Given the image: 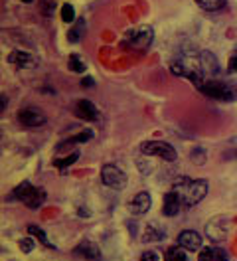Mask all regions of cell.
Returning a JSON list of instances; mask_svg holds the SVG:
<instances>
[{
	"instance_id": "cell-30",
	"label": "cell",
	"mask_w": 237,
	"mask_h": 261,
	"mask_svg": "<svg viewBox=\"0 0 237 261\" xmlns=\"http://www.w3.org/2000/svg\"><path fill=\"white\" fill-rule=\"evenodd\" d=\"M229 69H231L233 73H237V54L229 58Z\"/></svg>"
},
{
	"instance_id": "cell-25",
	"label": "cell",
	"mask_w": 237,
	"mask_h": 261,
	"mask_svg": "<svg viewBox=\"0 0 237 261\" xmlns=\"http://www.w3.org/2000/svg\"><path fill=\"white\" fill-rule=\"evenodd\" d=\"M53 8H55L53 0H40V10H42V14L51 16V14H53Z\"/></svg>"
},
{
	"instance_id": "cell-18",
	"label": "cell",
	"mask_w": 237,
	"mask_h": 261,
	"mask_svg": "<svg viewBox=\"0 0 237 261\" xmlns=\"http://www.w3.org/2000/svg\"><path fill=\"white\" fill-rule=\"evenodd\" d=\"M32 188H34V186H32L30 182H22V184H18L16 188H14L12 198H14V200H22V202H24V200L28 198V194L32 192Z\"/></svg>"
},
{
	"instance_id": "cell-23",
	"label": "cell",
	"mask_w": 237,
	"mask_h": 261,
	"mask_svg": "<svg viewBox=\"0 0 237 261\" xmlns=\"http://www.w3.org/2000/svg\"><path fill=\"white\" fill-rule=\"evenodd\" d=\"M68 64H69V69H71V71H77V73H83L85 71V64L77 58V56H69Z\"/></svg>"
},
{
	"instance_id": "cell-20",
	"label": "cell",
	"mask_w": 237,
	"mask_h": 261,
	"mask_svg": "<svg viewBox=\"0 0 237 261\" xmlns=\"http://www.w3.org/2000/svg\"><path fill=\"white\" fill-rule=\"evenodd\" d=\"M85 32V24L83 22H75V28H71L68 34V40L69 42H73V44H77L79 40H81V34Z\"/></svg>"
},
{
	"instance_id": "cell-16",
	"label": "cell",
	"mask_w": 237,
	"mask_h": 261,
	"mask_svg": "<svg viewBox=\"0 0 237 261\" xmlns=\"http://www.w3.org/2000/svg\"><path fill=\"white\" fill-rule=\"evenodd\" d=\"M205 12H218L225 6V0H194Z\"/></svg>"
},
{
	"instance_id": "cell-31",
	"label": "cell",
	"mask_w": 237,
	"mask_h": 261,
	"mask_svg": "<svg viewBox=\"0 0 237 261\" xmlns=\"http://www.w3.org/2000/svg\"><path fill=\"white\" fill-rule=\"evenodd\" d=\"M95 85V80L93 77H83L81 80V87H93Z\"/></svg>"
},
{
	"instance_id": "cell-7",
	"label": "cell",
	"mask_w": 237,
	"mask_h": 261,
	"mask_svg": "<svg viewBox=\"0 0 237 261\" xmlns=\"http://www.w3.org/2000/svg\"><path fill=\"white\" fill-rule=\"evenodd\" d=\"M151 204H153V198L149 192H138V194L129 202V212L135 214V216H142L151 210Z\"/></svg>"
},
{
	"instance_id": "cell-12",
	"label": "cell",
	"mask_w": 237,
	"mask_h": 261,
	"mask_svg": "<svg viewBox=\"0 0 237 261\" xmlns=\"http://www.w3.org/2000/svg\"><path fill=\"white\" fill-rule=\"evenodd\" d=\"M73 253L75 255H81L85 259H93V261L99 259V247L93 244V242H89V240L81 242V244L73 249Z\"/></svg>"
},
{
	"instance_id": "cell-11",
	"label": "cell",
	"mask_w": 237,
	"mask_h": 261,
	"mask_svg": "<svg viewBox=\"0 0 237 261\" xmlns=\"http://www.w3.org/2000/svg\"><path fill=\"white\" fill-rule=\"evenodd\" d=\"M75 115L85 119V121H97V119H99V109H97L89 99H81V101L75 105Z\"/></svg>"
},
{
	"instance_id": "cell-14",
	"label": "cell",
	"mask_w": 237,
	"mask_h": 261,
	"mask_svg": "<svg viewBox=\"0 0 237 261\" xmlns=\"http://www.w3.org/2000/svg\"><path fill=\"white\" fill-rule=\"evenodd\" d=\"M164 236H166V231L160 228L158 224H149V228L144 231L142 240L144 242H160V240H164Z\"/></svg>"
},
{
	"instance_id": "cell-27",
	"label": "cell",
	"mask_w": 237,
	"mask_h": 261,
	"mask_svg": "<svg viewBox=\"0 0 237 261\" xmlns=\"http://www.w3.org/2000/svg\"><path fill=\"white\" fill-rule=\"evenodd\" d=\"M198 261H214V249H202L198 255Z\"/></svg>"
},
{
	"instance_id": "cell-5",
	"label": "cell",
	"mask_w": 237,
	"mask_h": 261,
	"mask_svg": "<svg viewBox=\"0 0 237 261\" xmlns=\"http://www.w3.org/2000/svg\"><path fill=\"white\" fill-rule=\"evenodd\" d=\"M101 180L105 186L113 188V190H123L127 186V174L115 166V164H105L101 168Z\"/></svg>"
},
{
	"instance_id": "cell-28",
	"label": "cell",
	"mask_w": 237,
	"mask_h": 261,
	"mask_svg": "<svg viewBox=\"0 0 237 261\" xmlns=\"http://www.w3.org/2000/svg\"><path fill=\"white\" fill-rule=\"evenodd\" d=\"M140 261H158V255H156V251H153V249H146V251H142Z\"/></svg>"
},
{
	"instance_id": "cell-2",
	"label": "cell",
	"mask_w": 237,
	"mask_h": 261,
	"mask_svg": "<svg viewBox=\"0 0 237 261\" xmlns=\"http://www.w3.org/2000/svg\"><path fill=\"white\" fill-rule=\"evenodd\" d=\"M198 91L203 95L218 101H237V83H221V82H202L196 85Z\"/></svg>"
},
{
	"instance_id": "cell-4",
	"label": "cell",
	"mask_w": 237,
	"mask_h": 261,
	"mask_svg": "<svg viewBox=\"0 0 237 261\" xmlns=\"http://www.w3.org/2000/svg\"><path fill=\"white\" fill-rule=\"evenodd\" d=\"M154 40V30L149 26H140L133 32L127 34V42H125V48L131 49H146Z\"/></svg>"
},
{
	"instance_id": "cell-15",
	"label": "cell",
	"mask_w": 237,
	"mask_h": 261,
	"mask_svg": "<svg viewBox=\"0 0 237 261\" xmlns=\"http://www.w3.org/2000/svg\"><path fill=\"white\" fill-rule=\"evenodd\" d=\"M164 259L166 261H186V249H184L182 245L168 247L166 253H164Z\"/></svg>"
},
{
	"instance_id": "cell-8",
	"label": "cell",
	"mask_w": 237,
	"mask_h": 261,
	"mask_svg": "<svg viewBox=\"0 0 237 261\" xmlns=\"http://www.w3.org/2000/svg\"><path fill=\"white\" fill-rule=\"evenodd\" d=\"M18 121L26 127H40V125L46 123V115L38 111V109H22L18 113Z\"/></svg>"
},
{
	"instance_id": "cell-22",
	"label": "cell",
	"mask_w": 237,
	"mask_h": 261,
	"mask_svg": "<svg viewBox=\"0 0 237 261\" xmlns=\"http://www.w3.org/2000/svg\"><path fill=\"white\" fill-rule=\"evenodd\" d=\"M79 159V152H71L69 156H66V159H55L53 161V164L57 166V168H66V166H71V164L75 163Z\"/></svg>"
},
{
	"instance_id": "cell-19",
	"label": "cell",
	"mask_w": 237,
	"mask_h": 261,
	"mask_svg": "<svg viewBox=\"0 0 237 261\" xmlns=\"http://www.w3.org/2000/svg\"><path fill=\"white\" fill-rule=\"evenodd\" d=\"M28 231H30L34 238H38V240L46 245V247H53V244H51L50 240H48V236H46V231H44L42 228H38L36 224H30V226H28Z\"/></svg>"
},
{
	"instance_id": "cell-32",
	"label": "cell",
	"mask_w": 237,
	"mask_h": 261,
	"mask_svg": "<svg viewBox=\"0 0 237 261\" xmlns=\"http://www.w3.org/2000/svg\"><path fill=\"white\" fill-rule=\"evenodd\" d=\"M6 101H8V97H6V95H2V111H6Z\"/></svg>"
},
{
	"instance_id": "cell-24",
	"label": "cell",
	"mask_w": 237,
	"mask_h": 261,
	"mask_svg": "<svg viewBox=\"0 0 237 261\" xmlns=\"http://www.w3.org/2000/svg\"><path fill=\"white\" fill-rule=\"evenodd\" d=\"M91 137H93V133H91V130H83V133H79L77 137L69 139L68 143H62V147H66V145H73V143H87Z\"/></svg>"
},
{
	"instance_id": "cell-13",
	"label": "cell",
	"mask_w": 237,
	"mask_h": 261,
	"mask_svg": "<svg viewBox=\"0 0 237 261\" xmlns=\"http://www.w3.org/2000/svg\"><path fill=\"white\" fill-rule=\"evenodd\" d=\"M46 190L44 188H32V192L28 194V198L24 200V204L28 206V208H32V210H36V208H40L44 202H46Z\"/></svg>"
},
{
	"instance_id": "cell-21",
	"label": "cell",
	"mask_w": 237,
	"mask_h": 261,
	"mask_svg": "<svg viewBox=\"0 0 237 261\" xmlns=\"http://www.w3.org/2000/svg\"><path fill=\"white\" fill-rule=\"evenodd\" d=\"M62 20H64L66 24H73V22H75V10H73L71 4H64V6H62Z\"/></svg>"
},
{
	"instance_id": "cell-26",
	"label": "cell",
	"mask_w": 237,
	"mask_h": 261,
	"mask_svg": "<svg viewBox=\"0 0 237 261\" xmlns=\"http://www.w3.org/2000/svg\"><path fill=\"white\" fill-rule=\"evenodd\" d=\"M18 247H20L24 253H30V251L34 249V242H32L30 238H22V240L18 242Z\"/></svg>"
},
{
	"instance_id": "cell-3",
	"label": "cell",
	"mask_w": 237,
	"mask_h": 261,
	"mask_svg": "<svg viewBox=\"0 0 237 261\" xmlns=\"http://www.w3.org/2000/svg\"><path fill=\"white\" fill-rule=\"evenodd\" d=\"M140 150H142L144 154H151V156H160V159L166 161V163H174V161L178 159L174 147L168 145V143H162V141H144V143L140 145Z\"/></svg>"
},
{
	"instance_id": "cell-10",
	"label": "cell",
	"mask_w": 237,
	"mask_h": 261,
	"mask_svg": "<svg viewBox=\"0 0 237 261\" xmlns=\"http://www.w3.org/2000/svg\"><path fill=\"white\" fill-rule=\"evenodd\" d=\"M6 62L12 65H16V67H34L36 64H38V60H36L32 54H28V51H20V49H16V51H12L8 58H6Z\"/></svg>"
},
{
	"instance_id": "cell-6",
	"label": "cell",
	"mask_w": 237,
	"mask_h": 261,
	"mask_svg": "<svg viewBox=\"0 0 237 261\" xmlns=\"http://www.w3.org/2000/svg\"><path fill=\"white\" fill-rule=\"evenodd\" d=\"M178 245H182L186 251H198L202 249V238L198 231H192V229H186V231H180L178 238H176Z\"/></svg>"
},
{
	"instance_id": "cell-9",
	"label": "cell",
	"mask_w": 237,
	"mask_h": 261,
	"mask_svg": "<svg viewBox=\"0 0 237 261\" xmlns=\"http://www.w3.org/2000/svg\"><path fill=\"white\" fill-rule=\"evenodd\" d=\"M182 206H184L182 196L178 194L176 190H172V192H168V194L164 196V200H162V214H164V216H176V214L180 212Z\"/></svg>"
},
{
	"instance_id": "cell-33",
	"label": "cell",
	"mask_w": 237,
	"mask_h": 261,
	"mask_svg": "<svg viewBox=\"0 0 237 261\" xmlns=\"http://www.w3.org/2000/svg\"><path fill=\"white\" fill-rule=\"evenodd\" d=\"M22 2H34V0H22Z\"/></svg>"
},
{
	"instance_id": "cell-1",
	"label": "cell",
	"mask_w": 237,
	"mask_h": 261,
	"mask_svg": "<svg viewBox=\"0 0 237 261\" xmlns=\"http://www.w3.org/2000/svg\"><path fill=\"white\" fill-rule=\"evenodd\" d=\"M172 190H176L178 194L182 196L184 206L192 208V206L200 204L205 198V194H208V182L205 180H190L186 176H182V178H178L174 182Z\"/></svg>"
},
{
	"instance_id": "cell-29",
	"label": "cell",
	"mask_w": 237,
	"mask_h": 261,
	"mask_svg": "<svg viewBox=\"0 0 237 261\" xmlns=\"http://www.w3.org/2000/svg\"><path fill=\"white\" fill-rule=\"evenodd\" d=\"M214 261H227V255L223 249H214Z\"/></svg>"
},
{
	"instance_id": "cell-17",
	"label": "cell",
	"mask_w": 237,
	"mask_h": 261,
	"mask_svg": "<svg viewBox=\"0 0 237 261\" xmlns=\"http://www.w3.org/2000/svg\"><path fill=\"white\" fill-rule=\"evenodd\" d=\"M227 231H229V226H214V222L208 226V236H210L214 242L223 240V238L227 236Z\"/></svg>"
}]
</instances>
